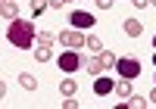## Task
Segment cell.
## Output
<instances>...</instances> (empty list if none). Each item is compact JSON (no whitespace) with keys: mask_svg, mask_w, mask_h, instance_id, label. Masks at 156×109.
Returning <instances> with one entry per match:
<instances>
[{"mask_svg":"<svg viewBox=\"0 0 156 109\" xmlns=\"http://www.w3.org/2000/svg\"><path fill=\"white\" fill-rule=\"evenodd\" d=\"M6 40H9L16 50H28L31 40H37V31H34L31 22L16 19V22H6Z\"/></svg>","mask_w":156,"mask_h":109,"instance_id":"6da1fadb","label":"cell"},{"mask_svg":"<svg viewBox=\"0 0 156 109\" xmlns=\"http://www.w3.org/2000/svg\"><path fill=\"white\" fill-rule=\"evenodd\" d=\"M56 65H59L66 75H75L78 69H81V56H78V50H66V53H59Z\"/></svg>","mask_w":156,"mask_h":109,"instance_id":"7a4b0ae2","label":"cell"},{"mask_svg":"<svg viewBox=\"0 0 156 109\" xmlns=\"http://www.w3.org/2000/svg\"><path fill=\"white\" fill-rule=\"evenodd\" d=\"M115 69H119V75H122V78H131V81H134V78L140 75V62H137V59H131V56H125V59L115 62Z\"/></svg>","mask_w":156,"mask_h":109,"instance_id":"3957f363","label":"cell"},{"mask_svg":"<svg viewBox=\"0 0 156 109\" xmlns=\"http://www.w3.org/2000/svg\"><path fill=\"white\" fill-rule=\"evenodd\" d=\"M59 44H66V47L78 50V47H84V34L78 31V28H66V31L59 34Z\"/></svg>","mask_w":156,"mask_h":109,"instance_id":"277c9868","label":"cell"},{"mask_svg":"<svg viewBox=\"0 0 156 109\" xmlns=\"http://www.w3.org/2000/svg\"><path fill=\"white\" fill-rule=\"evenodd\" d=\"M69 22L75 25L78 31H84V28H90V25H94V16H90V12H81V9H75L72 16H69Z\"/></svg>","mask_w":156,"mask_h":109,"instance_id":"5b68a950","label":"cell"},{"mask_svg":"<svg viewBox=\"0 0 156 109\" xmlns=\"http://www.w3.org/2000/svg\"><path fill=\"white\" fill-rule=\"evenodd\" d=\"M112 90H115V84L109 78H97L94 81V93H100V97H106V93H112Z\"/></svg>","mask_w":156,"mask_h":109,"instance_id":"8992f818","label":"cell"},{"mask_svg":"<svg viewBox=\"0 0 156 109\" xmlns=\"http://www.w3.org/2000/svg\"><path fill=\"white\" fill-rule=\"evenodd\" d=\"M122 28H125V34H131V37H140L144 25H140L137 19H125V22H122Z\"/></svg>","mask_w":156,"mask_h":109,"instance_id":"52a82bcc","label":"cell"},{"mask_svg":"<svg viewBox=\"0 0 156 109\" xmlns=\"http://www.w3.org/2000/svg\"><path fill=\"white\" fill-rule=\"evenodd\" d=\"M0 12H3V22H16V0H3V9H0Z\"/></svg>","mask_w":156,"mask_h":109,"instance_id":"ba28073f","label":"cell"},{"mask_svg":"<svg viewBox=\"0 0 156 109\" xmlns=\"http://www.w3.org/2000/svg\"><path fill=\"white\" fill-rule=\"evenodd\" d=\"M59 90H62V97H75V90H78L75 78H62V81H59Z\"/></svg>","mask_w":156,"mask_h":109,"instance_id":"9c48e42d","label":"cell"},{"mask_svg":"<svg viewBox=\"0 0 156 109\" xmlns=\"http://www.w3.org/2000/svg\"><path fill=\"white\" fill-rule=\"evenodd\" d=\"M84 69H87L90 75H100V72H106V69H103V59H100V53H97L94 59H87V62H84Z\"/></svg>","mask_w":156,"mask_h":109,"instance_id":"30bf717a","label":"cell"},{"mask_svg":"<svg viewBox=\"0 0 156 109\" xmlns=\"http://www.w3.org/2000/svg\"><path fill=\"white\" fill-rule=\"evenodd\" d=\"M34 59H37V62H50V59H53V50L37 44V50H34Z\"/></svg>","mask_w":156,"mask_h":109,"instance_id":"8fae6325","label":"cell"},{"mask_svg":"<svg viewBox=\"0 0 156 109\" xmlns=\"http://www.w3.org/2000/svg\"><path fill=\"white\" fill-rule=\"evenodd\" d=\"M84 47L94 50V53H100V50H103V40H100L97 34H87V37H84Z\"/></svg>","mask_w":156,"mask_h":109,"instance_id":"7c38bea8","label":"cell"},{"mask_svg":"<svg viewBox=\"0 0 156 109\" xmlns=\"http://www.w3.org/2000/svg\"><path fill=\"white\" fill-rule=\"evenodd\" d=\"M115 93H119V97H131V78H122L119 84H115Z\"/></svg>","mask_w":156,"mask_h":109,"instance_id":"4fadbf2b","label":"cell"},{"mask_svg":"<svg viewBox=\"0 0 156 109\" xmlns=\"http://www.w3.org/2000/svg\"><path fill=\"white\" fill-rule=\"evenodd\" d=\"M100 59H103V69H112V65L119 62V56H115V53H109V50H100Z\"/></svg>","mask_w":156,"mask_h":109,"instance_id":"5bb4252c","label":"cell"},{"mask_svg":"<svg viewBox=\"0 0 156 109\" xmlns=\"http://www.w3.org/2000/svg\"><path fill=\"white\" fill-rule=\"evenodd\" d=\"M19 84H22L25 90H34V87H37V78H34V75H19Z\"/></svg>","mask_w":156,"mask_h":109,"instance_id":"9a60e30c","label":"cell"},{"mask_svg":"<svg viewBox=\"0 0 156 109\" xmlns=\"http://www.w3.org/2000/svg\"><path fill=\"white\" fill-rule=\"evenodd\" d=\"M47 6H50V0H31V16H41Z\"/></svg>","mask_w":156,"mask_h":109,"instance_id":"2e32d148","label":"cell"},{"mask_svg":"<svg viewBox=\"0 0 156 109\" xmlns=\"http://www.w3.org/2000/svg\"><path fill=\"white\" fill-rule=\"evenodd\" d=\"M125 106H134V109H144V106H150V100H144V97H137V93H131V100H128Z\"/></svg>","mask_w":156,"mask_h":109,"instance_id":"e0dca14e","label":"cell"},{"mask_svg":"<svg viewBox=\"0 0 156 109\" xmlns=\"http://www.w3.org/2000/svg\"><path fill=\"white\" fill-rule=\"evenodd\" d=\"M37 44H41V47H53V34H50V31H41V34H37Z\"/></svg>","mask_w":156,"mask_h":109,"instance_id":"ac0fdd59","label":"cell"},{"mask_svg":"<svg viewBox=\"0 0 156 109\" xmlns=\"http://www.w3.org/2000/svg\"><path fill=\"white\" fill-rule=\"evenodd\" d=\"M131 3H134L137 9H147V6H150V0H131Z\"/></svg>","mask_w":156,"mask_h":109,"instance_id":"d6986e66","label":"cell"},{"mask_svg":"<svg viewBox=\"0 0 156 109\" xmlns=\"http://www.w3.org/2000/svg\"><path fill=\"white\" fill-rule=\"evenodd\" d=\"M112 3H115V0H97V6H100V9H109Z\"/></svg>","mask_w":156,"mask_h":109,"instance_id":"ffe728a7","label":"cell"},{"mask_svg":"<svg viewBox=\"0 0 156 109\" xmlns=\"http://www.w3.org/2000/svg\"><path fill=\"white\" fill-rule=\"evenodd\" d=\"M69 3V0H50V6H53V9H59V6H66Z\"/></svg>","mask_w":156,"mask_h":109,"instance_id":"44dd1931","label":"cell"},{"mask_svg":"<svg viewBox=\"0 0 156 109\" xmlns=\"http://www.w3.org/2000/svg\"><path fill=\"white\" fill-rule=\"evenodd\" d=\"M150 106H156V87H153V93H150Z\"/></svg>","mask_w":156,"mask_h":109,"instance_id":"7402d4cb","label":"cell"},{"mask_svg":"<svg viewBox=\"0 0 156 109\" xmlns=\"http://www.w3.org/2000/svg\"><path fill=\"white\" fill-rule=\"evenodd\" d=\"M153 50H156V34H153Z\"/></svg>","mask_w":156,"mask_h":109,"instance_id":"603a6c76","label":"cell"},{"mask_svg":"<svg viewBox=\"0 0 156 109\" xmlns=\"http://www.w3.org/2000/svg\"><path fill=\"white\" fill-rule=\"evenodd\" d=\"M150 6H156V0H150Z\"/></svg>","mask_w":156,"mask_h":109,"instance_id":"cb8c5ba5","label":"cell"},{"mask_svg":"<svg viewBox=\"0 0 156 109\" xmlns=\"http://www.w3.org/2000/svg\"><path fill=\"white\" fill-rule=\"evenodd\" d=\"M153 65H156V53H153Z\"/></svg>","mask_w":156,"mask_h":109,"instance_id":"d4e9b609","label":"cell"}]
</instances>
